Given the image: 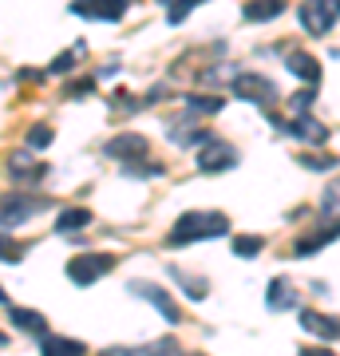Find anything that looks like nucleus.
<instances>
[{"mask_svg":"<svg viewBox=\"0 0 340 356\" xmlns=\"http://www.w3.org/2000/svg\"><path fill=\"white\" fill-rule=\"evenodd\" d=\"M222 234H229L226 214H218V210H190V214H182L170 226L166 245H190V242H202V238H222Z\"/></svg>","mask_w":340,"mask_h":356,"instance_id":"obj_1","label":"nucleus"},{"mask_svg":"<svg viewBox=\"0 0 340 356\" xmlns=\"http://www.w3.org/2000/svg\"><path fill=\"white\" fill-rule=\"evenodd\" d=\"M48 210V198L44 194H0V226H20V222H32L36 214Z\"/></svg>","mask_w":340,"mask_h":356,"instance_id":"obj_2","label":"nucleus"},{"mask_svg":"<svg viewBox=\"0 0 340 356\" xmlns=\"http://www.w3.org/2000/svg\"><path fill=\"white\" fill-rule=\"evenodd\" d=\"M340 20V0H305L301 4V28L309 36H325Z\"/></svg>","mask_w":340,"mask_h":356,"instance_id":"obj_3","label":"nucleus"},{"mask_svg":"<svg viewBox=\"0 0 340 356\" xmlns=\"http://www.w3.org/2000/svg\"><path fill=\"white\" fill-rule=\"evenodd\" d=\"M234 95L250 103H273L277 99V83L257 72H234Z\"/></svg>","mask_w":340,"mask_h":356,"instance_id":"obj_4","label":"nucleus"},{"mask_svg":"<svg viewBox=\"0 0 340 356\" xmlns=\"http://www.w3.org/2000/svg\"><path fill=\"white\" fill-rule=\"evenodd\" d=\"M115 266L111 254H83V257H72L67 261V277L76 281V285H95L99 277H107Z\"/></svg>","mask_w":340,"mask_h":356,"instance_id":"obj_5","label":"nucleus"},{"mask_svg":"<svg viewBox=\"0 0 340 356\" xmlns=\"http://www.w3.org/2000/svg\"><path fill=\"white\" fill-rule=\"evenodd\" d=\"M234 163H238V151H234V143L218 139V135L198 151V166L206 170V175H226V170H234Z\"/></svg>","mask_w":340,"mask_h":356,"instance_id":"obj_6","label":"nucleus"},{"mask_svg":"<svg viewBox=\"0 0 340 356\" xmlns=\"http://www.w3.org/2000/svg\"><path fill=\"white\" fill-rule=\"evenodd\" d=\"M131 8V0H76L72 13L83 20H103V24H119L123 13Z\"/></svg>","mask_w":340,"mask_h":356,"instance_id":"obj_7","label":"nucleus"},{"mask_svg":"<svg viewBox=\"0 0 340 356\" xmlns=\"http://www.w3.org/2000/svg\"><path fill=\"white\" fill-rule=\"evenodd\" d=\"M127 289L139 293L147 305L159 309V313H163V321H170V325H178V321H182V313H178V305L170 301V293H166V289H159V285H151V281H131Z\"/></svg>","mask_w":340,"mask_h":356,"instance_id":"obj_8","label":"nucleus"},{"mask_svg":"<svg viewBox=\"0 0 340 356\" xmlns=\"http://www.w3.org/2000/svg\"><path fill=\"white\" fill-rule=\"evenodd\" d=\"M8 175H13V182H20V186H36V182L48 178V166L32 163L24 151H16V154H8Z\"/></svg>","mask_w":340,"mask_h":356,"instance_id":"obj_9","label":"nucleus"},{"mask_svg":"<svg viewBox=\"0 0 340 356\" xmlns=\"http://www.w3.org/2000/svg\"><path fill=\"white\" fill-rule=\"evenodd\" d=\"M285 135H293V139H305V143H313V147H325V139H328V127L325 123H316L309 111H301L293 123H285Z\"/></svg>","mask_w":340,"mask_h":356,"instance_id":"obj_10","label":"nucleus"},{"mask_svg":"<svg viewBox=\"0 0 340 356\" xmlns=\"http://www.w3.org/2000/svg\"><path fill=\"white\" fill-rule=\"evenodd\" d=\"M103 151L119 159V163H135V159H147V139L143 135H115Z\"/></svg>","mask_w":340,"mask_h":356,"instance_id":"obj_11","label":"nucleus"},{"mask_svg":"<svg viewBox=\"0 0 340 356\" xmlns=\"http://www.w3.org/2000/svg\"><path fill=\"white\" fill-rule=\"evenodd\" d=\"M301 329L321 337V341H337L340 337V321L328 317V313H316V309H301Z\"/></svg>","mask_w":340,"mask_h":356,"instance_id":"obj_12","label":"nucleus"},{"mask_svg":"<svg viewBox=\"0 0 340 356\" xmlns=\"http://www.w3.org/2000/svg\"><path fill=\"white\" fill-rule=\"evenodd\" d=\"M285 67L301 79L305 88H316L321 83V64H316L309 51H285Z\"/></svg>","mask_w":340,"mask_h":356,"instance_id":"obj_13","label":"nucleus"},{"mask_svg":"<svg viewBox=\"0 0 340 356\" xmlns=\"http://www.w3.org/2000/svg\"><path fill=\"white\" fill-rule=\"evenodd\" d=\"M281 13H285V0H250V4L241 8V16H245L250 24H269V20H277Z\"/></svg>","mask_w":340,"mask_h":356,"instance_id":"obj_14","label":"nucleus"},{"mask_svg":"<svg viewBox=\"0 0 340 356\" xmlns=\"http://www.w3.org/2000/svg\"><path fill=\"white\" fill-rule=\"evenodd\" d=\"M91 226V210L83 206H67L56 214V234H67V238H76V229H88Z\"/></svg>","mask_w":340,"mask_h":356,"instance_id":"obj_15","label":"nucleus"},{"mask_svg":"<svg viewBox=\"0 0 340 356\" xmlns=\"http://www.w3.org/2000/svg\"><path fill=\"white\" fill-rule=\"evenodd\" d=\"M340 238V222L337 226H328V229H316L313 238H297V242H293V254H316V250H325V245H332Z\"/></svg>","mask_w":340,"mask_h":356,"instance_id":"obj_16","label":"nucleus"},{"mask_svg":"<svg viewBox=\"0 0 340 356\" xmlns=\"http://www.w3.org/2000/svg\"><path fill=\"white\" fill-rule=\"evenodd\" d=\"M297 305V297H293V285L285 277H273L269 281V309L273 313H285V309Z\"/></svg>","mask_w":340,"mask_h":356,"instance_id":"obj_17","label":"nucleus"},{"mask_svg":"<svg viewBox=\"0 0 340 356\" xmlns=\"http://www.w3.org/2000/svg\"><path fill=\"white\" fill-rule=\"evenodd\" d=\"M83 341H72V337H44V356H83Z\"/></svg>","mask_w":340,"mask_h":356,"instance_id":"obj_18","label":"nucleus"},{"mask_svg":"<svg viewBox=\"0 0 340 356\" xmlns=\"http://www.w3.org/2000/svg\"><path fill=\"white\" fill-rule=\"evenodd\" d=\"M13 325L16 329H24V332H44L48 329V321H44V313H36V309H13Z\"/></svg>","mask_w":340,"mask_h":356,"instance_id":"obj_19","label":"nucleus"},{"mask_svg":"<svg viewBox=\"0 0 340 356\" xmlns=\"http://www.w3.org/2000/svg\"><path fill=\"white\" fill-rule=\"evenodd\" d=\"M83 51H88V48H83V44H76L72 51H63V56H56V60L48 64V76H67V72H72V67L79 64V56H83Z\"/></svg>","mask_w":340,"mask_h":356,"instance_id":"obj_20","label":"nucleus"},{"mask_svg":"<svg viewBox=\"0 0 340 356\" xmlns=\"http://www.w3.org/2000/svg\"><path fill=\"white\" fill-rule=\"evenodd\" d=\"M51 139H56L51 123H36V127H28V135H24L28 151H44V147H51Z\"/></svg>","mask_w":340,"mask_h":356,"instance_id":"obj_21","label":"nucleus"},{"mask_svg":"<svg viewBox=\"0 0 340 356\" xmlns=\"http://www.w3.org/2000/svg\"><path fill=\"white\" fill-rule=\"evenodd\" d=\"M190 115H218L222 111V95H186Z\"/></svg>","mask_w":340,"mask_h":356,"instance_id":"obj_22","label":"nucleus"},{"mask_svg":"<svg viewBox=\"0 0 340 356\" xmlns=\"http://www.w3.org/2000/svg\"><path fill=\"white\" fill-rule=\"evenodd\" d=\"M265 250V238H253V234H238L234 238V254L238 257H257Z\"/></svg>","mask_w":340,"mask_h":356,"instance_id":"obj_23","label":"nucleus"},{"mask_svg":"<svg viewBox=\"0 0 340 356\" xmlns=\"http://www.w3.org/2000/svg\"><path fill=\"white\" fill-rule=\"evenodd\" d=\"M127 166V175L131 178H159L166 170L163 163H143V159H135V163H123Z\"/></svg>","mask_w":340,"mask_h":356,"instance_id":"obj_24","label":"nucleus"},{"mask_svg":"<svg viewBox=\"0 0 340 356\" xmlns=\"http://www.w3.org/2000/svg\"><path fill=\"white\" fill-rule=\"evenodd\" d=\"M297 163L305 166V170H337V154H301Z\"/></svg>","mask_w":340,"mask_h":356,"instance_id":"obj_25","label":"nucleus"},{"mask_svg":"<svg viewBox=\"0 0 340 356\" xmlns=\"http://www.w3.org/2000/svg\"><path fill=\"white\" fill-rule=\"evenodd\" d=\"M170 273H175V281H178V285H182V289L190 293V297H194V301H202V297H206V289H210L206 281H198V277H186V273H178V266L170 269Z\"/></svg>","mask_w":340,"mask_h":356,"instance_id":"obj_26","label":"nucleus"},{"mask_svg":"<svg viewBox=\"0 0 340 356\" xmlns=\"http://www.w3.org/2000/svg\"><path fill=\"white\" fill-rule=\"evenodd\" d=\"M194 4H202V0H170V4H166V20H170V24H182Z\"/></svg>","mask_w":340,"mask_h":356,"instance_id":"obj_27","label":"nucleus"},{"mask_svg":"<svg viewBox=\"0 0 340 356\" xmlns=\"http://www.w3.org/2000/svg\"><path fill=\"white\" fill-rule=\"evenodd\" d=\"M139 356H178V341L175 337H163V341H154L151 348H139Z\"/></svg>","mask_w":340,"mask_h":356,"instance_id":"obj_28","label":"nucleus"},{"mask_svg":"<svg viewBox=\"0 0 340 356\" xmlns=\"http://www.w3.org/2000/svg\"><path fill=\"white\" fill-rule=\"evenodd\" d=\"M95 91V76H88V79H72L67 88H63V95L67 99H79V95H91Z\"/></svg>","mask_w":340,"mask_h":356,"instance_id":"obj_29","label":"nucleus"},{"mask_svg":"<svg viewBox=\"0 0 340 356\" xmlns=\"http://www.w3.org/2000/svg\"><path fill=\"white\" fill-rule=\"evenodd\" d=\"M24 257V245H16L8 234H0V261H20Z\"/></svg>","mask_w":340,"mask_h":356,"instance_id":"obj_30","label":"nucleus"},{"mask_svg":"<svg viewBox=\"0 0 340 356\" xmlns=\"http://www.w3.org/2000/svg\"><path fill=\"white\" fill-rule=\"evenodd\" d=\"M111 107H115V111H123V115H135V111H139V99H135V95H127V91H115Z\"/></svg>","mask_w":340,"mask_h":356,"instance_id":"obj_31","label":"nucleus"},{"mask_svg":"<svg viewBox=\"0 0 340 356\" xmlns=\"http://www.w3.org/2000/svg\"><path fill=\"white\" fill-rule=\"evenodd\" d=\"M321 214H325V218L340 214V182H337V186H328V191H325V206H321Z\"/></svg>","mask_w":340,"mask_h":356,"instance_id":"obj_32","label":"nucleus"},{"mask_svg":"<svg viewBox=\"0 0 340 356\" xmlns=\"http://www.w3.org/2000/svg\"><path fill=\"white\" fill-rule=\"evenodd\" d=\"M313 99H316V88H305V91H297V95L289 99V107L301 115V111H309V107H313Z\"/></svg>","mask_w":340,"mask_h":356,"instance_id":"obj_33","label":"nucleus"},{"mask_svg":"<svg viewBox=\"0 0 340 356\" xmlns=\"http://www.w3.org/2000/svg\"><path fill=\"white\" fill-rule=\"evenodd\" d=\"M103 356H139V353H135V348H107Z\"/></svg>","mask_w":340,"mask_h":356,"instance_id":"obj_34","label":"nucleus"},{"mask_svg":"<svg viewBox=\"0 0 340 356\" xmlns=\"http://www.w3.org/2000/svg\"><path fill=\"white\" fill-rule=\"evenodd\" d=\"M301 356H332L328 348H301Z\"/></svg>","mask_w":340,"mask_h":356,"instance_id":"obj_35","label":"nucleus"},{"mask_svg":"<svg viewBox=\"0 0 340 356\" xmlns=\"http://www.w3.org/2000/svg\"><path fill=\"white\" fill-rule=\"evenodd\" d=\"M4 301H8V297H4V285H0V305H4Z\"/></svg>","mask_w":340,"mask_h":356,"instance_id":"obj_36","label":"nucleus"},{"mask_svg":"<svg viewBox=\"0 0 340 356\" xmlns=\"http://www.w3.org/2000/svg\"><path fill=\"white\" fill-rule=\"evenodd\" d=\"M4 344H8V337H4V332H0V348H4Z\"/></svg>","mask_w":340,"mask_h":356,"instance_id":"obj_37","label":"nucleus"},{"mask_svg":"<svg viewBox=\"0 0 340 356\" xmlns=\"http://www.w3.org/2000/svg\"><path fill=\"white\" fill-rule=\"evenodd\" d=\"M337 60H340V51H337Z\"/></svg>","mask_w":340,"mask_h":356,"instance_id":"obj_38","label":"nucleus"}]
</instances>
